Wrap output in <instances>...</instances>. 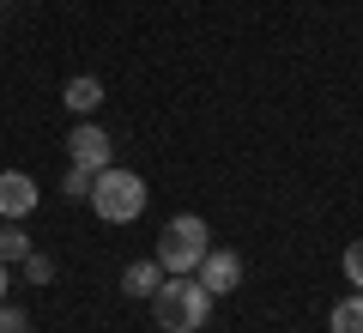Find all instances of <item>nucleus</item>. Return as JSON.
<instances>
[{"label":"nucleus","mask_w":363,"mask_h":333,"mask_svg":"<svg viewBox=\"0 0 363 333\" xmlns=\"http://www.w3.org/2000/svg\"><path fill=\"white\" fill-rule=\"evenodd\" d=\"M37 200H43V194H37V182H30L25 170H6V176H0V218H13V224H18Z\"/></svg>","instance_id":"obj_6"},{"label":"nucleus","mask_w":363,"mask_h":333,"mask_svg":"<svg viewBox=\"0 0 363 333\" xmlns=\"http://www.w3.org/2000/svg\"><path fill=\"white\" fill-rule=\"evenodd\" d=\"M345 279H351V291H363V243L345 249Z\"/></svg>","instance_id":"obj_12"},{"label":"nucleus","mask_w":363,"mask_h":333,"mask_svg":"<svg viewBox=\"0 0 363 333\" xmlns=\"http://www.w3.org/2000/svg\"><path fill=\"white\" fill-rule=\"evenodd\" d=\"M91 212L104 218V224H133V218L145 212V182L133 176V170H97L91 176Z\"/></svg>","instance_id":"obj_2"},{"label":"nucleus","mask_w":363,"mask_h":333,"mask_svg":"<svg viewBox=\"0 0 363 333\" xmlns=\"http://www.w3.org/2000/svg\"><path fill=\"white\" fill-rule=\"evenodd\" d=\"M0 333H25V315H18V309H6V303H0Z\"/></svg>","instance_id":"obj_13"},{"label":"nucleus","mask_w":363,"mask_h":333,"mask_svg":"<svg viewBox=\"0 0 363 333\" xmlns=\"http://www.w3.org/2000/svg\"><path fill=\"white\" fill-rule=\"evenodd\" d=\"M152 309H157V327L164 333H200L212 315V297L200 279H188V273H169L164 285L152 291Z\"/></svg>","instance_id":"obj_1"},{"label":"nucleus","mask_w":363,"mask_h":333,"mask_svg":"<svg viewBox=\"0 0 363 333\" xmlns=\"http://www.w3.org/2000/svg\"><path fill=\"white\" fill-rule=\"evenodd\" d=\"M206 243H212L206 218L200 212H176L164 224V236H157V267L164 273H194L200 261H206Z\"/></svg>","instance_id":"obj_3"},{"label":"nucleus","mask_w":363,"mask_h":333,"mask_svg":"<svg viewBox=\"0 0 363 333\" xmlns=\"http://www.w3.org/2000/svg\"><path fill=\"white\" fill-rule=\"evenodd\" d=\"M200 285H206V297H224V291H236L242 285V255L236 249H206V261H200Z\"/></svg>","instance_id":"obj_4"},{"label":"nucleus","mask_w":363,"mask_h":333,"mask_svg":"<svg viewBox=\"0 0 363 333\" xmlns=\"http://www.w3.org/2000/svg\"><path fill=\"white\" fill-rule=\"evenodd\" d=\"M91 176H97V170L73 164V176H67V200H91Z\"/></svg>","instance_id":"obj_11"},{"label":"nucleus","mask_w":363,"mask_h":333,"mask_svg":"<svg viewBox=\"0 0 363 333\" xmlns=\"http://www.w3.org/2000/svg\"><path fill=\"white\" fill-rule=\"evenodd\" d=\"M67 109H73V116H91V109H97V103H104V85H97V79H91V73H79L73 79V85H67Z\"/></svg>","instance_id":"obj_7"},{"label":"nucleus","mask_w":363,"mask_h":333,"mask_svg":"<svg viewBox=\"0 0 363 333\" xmlns=\"http://www.w3.org/2000/svg\"><path fill=\"white\" fill-rule=\"evenodd\" d=\"M30 255V236L18 231L13 218H0V267H6V261H25Z\"/></svg>","instance_id":"obj_9"},{"label":"nucleus","mask_w":363,"mask_h":333,"mask_svg":"<svg viewBox=\"0 0 363 333\" xmlns=\"http://www.w3.org/2000/svg\"><path fill=\"white\" fill-rule=\"evenodd\" d=\"M0 303H6V267H0Z\"/></svg>","instance_id":"obj_14"},{"label":"nucleus","mask_w":363,"mask_h":333,"mask_svg":"<svg viewBox=\"0 0 363 333\" xmlns=\"http://www.w3.org/2000/svg\"><path fill=\"white\" fill-rule=\"evenodd\" d=\"M67 152H73V164H85V170H109V133L97 128V121H79V128L67 133Z\"/></svg>","instance_id":"obj_5"},{"label":"nucleus","mask_w":363,"mask_h":333,"mask_svg":"<svg viewBox=\"0 0 363 333\" xmlns=\"http://www.w3.org/2000/svg\"><path fill=\"white\" fill-rule=\"evenodd\" d=\"M157 285H164V267H157V261H133V267L121 273V291H133V297H152Z\"/></svg>","instance_id":"obj_8"},{"label":"nucleus","mask_w":363,"mask_h":333,"mask_svg":"<svg viewBox=\"0 0 363 333\" xmlns=\"http://www.w3.org/2000/svg\"><path fill=\"white\" fill-rule=\"evenodd\" d=\"M333 333H363V291H351L345 303L333 309Z\"/></svg>","instance_id":"obj_10"}]
</instances>
